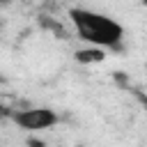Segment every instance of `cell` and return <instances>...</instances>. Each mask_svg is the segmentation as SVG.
Listing matches in <instances>:
<instances>
[{"instance_id": "cell-1", "label": "cell", "mask_w": 147, "mask_h": 147, "mask_svg": "<svg viewBox=\"0 0 147 147\" xmlns=\"http://www.w3.org/2000/svg\"><path fill=\"white\" fill-rule=\"evenodd\" d=\"M69 18L76 28V34L94 48H119L124 39V28L106 14L74 7L69 9Z\"/></svg>"}, {"instance_id": "cell-2", "label": "cell", "mask_w": 147, "mask_h": 147, "mask_svg": "<svg viewBox=\"0 0 147 147\" xmlns=\"http://www.w3.org/2000/svg\"><path fill=\"white\" fill-rule=\"evenodd\" d=\"M11 119L25 129V131H44L57 124V115L51 108H28V110H14Z\"/></svg>"}, {"instance_id": "cell-3", "label": "cell", "mask_w": 147, "mask_h": 147, "mask_svg": "<svg viewBox=\"0 0 147 147\" xmlns=\"http://www.w3.org/2000/svg\"><path fill=\"white\" fill-rule=\"evenodd\" d=\"M76 60L80 64H99L106 60V51L103 48H94V46H87V48H78L76 51Z\"/></svg>"}, {"instance_id": "cell-4", "label": "cell", "mask_w": 147, "mask_h": 147, "mask_svg": "<svg viewBox=\"0 0 147 147\" xmlns=\"http://www.w3.org/2000/svg\"><path fill=\"white\" fill-rule=\"evenodd\" d=\"M11 115H14V110H11L9 106L0 103V119H7V117H11Z\"/></svg>"}, {"instance_id": "cell-5", "label": "cell", "mask_w": 147, "mask_h": 147, "mask_svg": "<svg viewBox=\"0 0 147 147\" xmlns=\"http://www.w3.org/2000/svg\"><path fill=\"white\" fill-rule=\"evenodd\" d=\"M145 108H147V103H145Z\"/></svg>"}]
</instances>
